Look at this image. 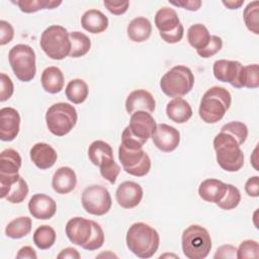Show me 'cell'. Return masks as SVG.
<instances>
[{
    "instance_id": "cell-31",
    "label": "cell",
    "mask_w": 259,
    "mask_h": 259,
    "mask_svg": "<svg viewBox=\"0 0 259 259\" xmlns=\"http://www.w3.org/2000/svg\"><path fill=\"white\" fill-rule=\"evenodd\" d=\"M89 88L87 83L82 79L71 80L65 89L66 97L69 101L74 104H80L86 100L88 97Z\"/></svg>"
},
{
    "instance_id": "cell-9",
    "label": "cell",
    "mask_w": 259,
    "mask_h": 259,
    "mask_svg": "<svg viewBox=\"0 0 259 259\" xmlns=\"http://www.w3.org/2000/svg\"><path fill=\"white\" fill-rule=\"evenodd\" d=\"M8 60L11 69L19 81L29 82L36 73L35 53L31 47L19 44L10 49Z\"/></svg>"
},
{
    "instance_id": "cell-24",
    "label": "cell",
    "mask_w": 259,
    "mask_h": 259,
    "mask_svg": "<svg viewBox=\"0 0 259 259\" xmlns=\"http://www.w3.org/2000/svg\"><path fill=\"white\" fill-rule=\"evenodd\" d=\"M88 157L92 164L98 167L114 161L111 146L101 140H97L91 143L88 148Z\"/></svg>"
},
{
    "instance_id": "cell-18",
    "label": "cell",
    "mask_w": 259,
    "mask_h": 259,
    "mask_svg": "<svg viewBox=\"0 0 259 259\" xmlns=\"http://www.w3.org/2000/svg\"><path fill=\"white\" fill-rule=\"evenodd\" d=\"M156 101L154 96L145 89H138L132 91L125 100V109L128 114L136 111L143 110L147 112H154Z\"/></svg>"
},
{
    "instance_id": "cell-5",
    "label": "cell",
    "mask_w": 259,
    "mask_h": 259,
    "mask_svg": "<svg viewBox=\"0 0 259 259\" xmlns=\"http://www.w3.org/2000/svg\"><path fill=\"white\" fill-rule=\"evenodd\" d=\"M39 46L49 58L63 60L71 53L70 32L62 25H51L42 31Z\"/></svg>"
},
{
    "instance_id": "cell-48",
    "label": "cell",
    "mask_w": 259,
    "mask_h": 259,
    "mask_svg": "<svg viewBox=\"0 0 259 259\" xmlns=\"http://www.w3.org/2000/svg\"><path fill=\"white\" fill-rule=\"evenodd\" d=\"M103 4L106 7V9L114 15H121V14L125 13L128 9V6H130L128 1H121V2L104 1Z\"/></svg>"
},
{
    "instance_id": "cell-52",
    "label": "cell",
    "mask_w": 259,
    "mask_h": 259,
    "mask_svg": "<svg viewBox=\"0 0 259 259\" xmlns=\"http://www.w3.org/2000/svg\"><path fill=\"white\" fill-rule=\"evenodd\" d=\"M59 259L61 258H70V259H79L80 258V254L79 252L75 249V248H72V247H68V248H65L63 249L59 255L57 256Z\"/></svg>"
},
{
    "instance_id": "cell-22",
    "label": "cell",
    "mask_w": 259,
    "mask_h": 259,
    "mask_svg": "<svg viewBox=\"0 0 259 259\" xmlns=\"http://www.w3.org/2000/svg\"><path fill=\"white\" fill-rule=\"evenodd\" d=\"M82 27L91 33H101L108 27V18L97 9H89L81 17Z\"/></svg>"
},
{
    "instance_id": "cell-33",
    "label": "cell",
    "mask_w": 259,
    "mask_h": 259,
    "mask_svg": "<svg viewBox=\"0 0 259 259\" xmlns=\"http://www.w3.org/2000/svg\"><path fill=\"white\" fill-rule=\"evenodd\" d=\"M71 39V53L70 57L80 58L85 56L91 48L90 38L83 32L72 31L70 32Z\"/></svg>"
},
{
    "instance_id": "cell-26",
    "label": "cell",
    "mask_w": 259,
    "mask_h": 259,
    "mask_svg": "<svg viewBox=\"0 0 259 259\" xmlns=\"http://www.w3.org/2000/svg\"><path fill=\"white\" fill-rule=\"evenodd\" d=\"M127 36L135 42L147 40L152 33V23L146 17H136L127 25Z\"/></svg>"
},
{
    "instance_id": "cell-53",
    "label": "cell",
    "mask_w": 259,
    "mask_h": 259,
    "mask_svg": "<svg viewBox=\"0 0 259 259\" xmlns=\"http://www.w3.org/2000/svg\"><path fill=\"white\" fill-rule=\"evenodd\" d=\"M222 3L228 9H239L244 4V0H224Z\"/></svg>"
},
{
    "instance_id": "cell-28",
    "label": "cell",
    "mask_w": 259,
    "mask_h": 259,
    "mask_svg": "<svg viewBox=\"0 0 259 259\" xmlns=\"http://www.w3.org/2000/svg\"><path fill=\"white\" fill-rule=\"evenodd\" d=\"M180 23L178 14L173 8L163 7L155 14V25L159 29L160 33L169 32L175 29Z\"/></svg>"
},
{
    "instance_id": "cell-44",
    "label": "cell",
    "mask_w": 259,
    "mask_h": 259,
    "mask_svg": "<svg viewBox=\"0 0 259 259\" xmlns=\"http://www.w3.org/2000/svg\"><path fill=\"white\" fill-rule=\"evenodd\" d=\"M1 88H0V101L4 102L8 100L14 91V86L12 83V80L9 76H7L5 73H1V80H0Z\"/></svg>"
},
{
    "instance_id": "cell-50",
    "label": "cell",
    "mask_w": 259,
    "mask_h": 259,
    "mask_svg": "<svg viewBox=\"0 0 259 259\" xmlns=\"http://www.w3.org/2000/svg\"><path fill=\"white\" fill-rule=\"evenodd\" d=\"M169 3L189 11H197L201 6L200 0H178V1H169Z\"/></svg>"
},
{
    "instance_id": "cell-54",
    "label": "cell",
    "mask_w": 259,
    "mask_h": 259,
    "mask_svg": "<svg viewBox=\"0 0 259 259\" xmlns=\"http://www.w3.org/2000/svg\"><path fill=\"white\" fill-rule=\"evenodd\" d=\"M257 150H258V148L256 147V148L254 149V151H253V154H252V157H251V162H252V165H253V167H254L256 170H258V166H257V162H258V160H257V158H255V156L257 155Z\"/></svg>"
},
{
    "instance_id": "cell-25",
    "label": "cell",
    "mask_w": 259,
    "mask_h": 259,
    "mask_svg": "<svg viewBox=\"0 0 259 259\" xmlns=\"http://www.w3.org/2000/svg\"><path fill=\"white\" fill-rule=\"evenodd\" d=\"M40 82L46 92H49L51 94L59 93L64 87L63 72L58 67H48L41 73Z\"/></svg>"
},
{
    "instance_id": "cell-49",
    "label": "cell",
    "mask_w": 259,
    "mask_h": 259,
    "mask_svg": "<svg viewBox=\"0 0 259 259\" xmlns=\"http://www.w3.org/2000/svg\"><path fill=\"white\" fill-rule=\"evenodd\" d=\"M245 191L249 196L258 197L259 196V177L252 176L245 183Z\"/></svg>"
},
{
    "instance_id": "cell-29",
    "label": "cell",
    "mask_w": 259,
    "mask_h": 259,
    "mask_svg": "<svg viewBox=\"0 0 259 259\" xmlns=\"http://www.w3.org/2000/svg\"><path fill=\"white\" fill-rule=\"evenodd\" d=\"M28 194V186L26 181L19 176L15 181L8 185V187L1 192L0 197L5 198L11 203L22 202Z\"/></svg>"
},
{
    "instance_id": "cell-36",
    "label": "cell",
    "mask_w": 259,
    "mask_h": 259,
    "mask_svg": "<svg viewBox=\"0 0 259 259\" xmlns=\"http://www.w3.org/2000/svg\"><path fill=\"white\" fill-rule=\"evenodd\" d=\"M240 86L255 89L259 87V66L252 64L243 66L240 74Z\"/></svg>"
},
{
    "instance_id": "cell-7",
    "label": "cell",
    "mask_w": 259,
    "mask_h": 259,
    "mask_svg": "<svg viewBox=\"0 0 259 259\" xmlns=\"http://www.w3.org/2000/svg\"><path fill=\"white\" fill-rule=\"evenodd\" d=\"M194 85L192 71L182 65H178L166 72L161 80L160 87L163 93L169 97H182L189 93Z\"/></svg>"
},
{
    "instance_id": "cell-12",
    "label": "cell",
    "mask_w": 259,
    "mask_h": 259,
    "mask_svg": "<svg viewBox=\"0 0 259 259\" xmlns=\"http://www.w3.org/2000/svg\"><path fill=\"white\" fill-rule=\"evenodd\" d=\"M151 138L154 145L165 153L174 151L180 143L179 131L166 123L157 124Z\"/></svg>"
},
{
    "instance_id": "cell-19",
    "label": "cell",
    "mask_w": 259,
    "mask_h": 259,
    "mask_svg": "<svg viewBox=\"0 0 259 259\" xmlns=\"http://www.w3.org/2000/svg\"><path fill=\"white\" fill-rule=\"evenodd\" d=\"M33 164L40 170H46L54 166L58 159L55 149L47 143H36L29 152Z\"/></svg>"
},
{
    "instance_id": "cell-42",
    "label": "cell",
    "mask_w": 259,
    "mask_h": 259,
    "mask_svg": "<svg viewBox=\"0 0 259 259\" xmlns=\"http://www.w3.org/2000/svg\"><path fill=\"white\" fill-rule=\"evenodd\" d=\"M222 48H223L222 38L218 35H210L207 46L200 51H196V53L199 57L203 59H207L214 56L217 53H219L222 50Z\"/></svg>"
},
{
    "instance_id": "cell-10",
    "label": "cell",
    "mask_w": 259,
    "mask_h": 259,
    "mask_svg": "<svg viewBox=\"0 0 259 259\" xmlns=\"http://www.w3.org/2000/svg\"><path fill=\"white\" fill-rule=\"evenodd\" d=\"M83 208L90 214L103 215L111 207L112 200L109 191L102 185L93 184L87 186L81 196Z\"/></svg>"
},
{
    "instance_id": "cell-13",
    "label": "cell",
    "mask_w": 259,
    "mask_h": 259,
    "mask_svg": "<svg viewBox=\"0 0 259 259\" xmlns=\"http://www.w3.org/2000/svg\"><path fill=\"white\" fill-rule=\"evenodd\" d=\"M243 65L238 61L230 60H218L213 63L212 72L215 77L221 82H227L235 88H241L240 86V74Z\"/></svg>"
},
{
    "instance_id": "cell-38",
    "label": "cell",
    "mask_w": 259,
    "mask_h": 259,
    "mask_svg": "<svg viewBox=\"0 0 259 259\" xmlns=\"http://www.w3.org/2000/svg\"><path fill=\"white\" fill-rule=\"evenodd\" d=\"M241 201L240 190L233 184H227V191L224 197L217 202V205L225 210H231L236 208Z\"/></svg>"
},
{
    "instance_id": "cell-6",
    "label": "cell",
    "mask_w": 259,
    "mask_h": 259,
    "mask_svg": "<svg viewBox=\"0 0 259 259\" xmlns=\"http://www.w3.org/2000/svg\"><path fill=\"white\" fill-rule=\"evenodd\" d=\"M181 245L182 251L188 259H203L211 249V238L205 228L191 225L183 231Z\"/></svg>"
},
{
    "instance_id": "cell-3",
    "label": "cell",
    "mask_w": 259,
    "mask_h": 259,
    "mask_svg": "<svg viewBox=\"0 0 259 259\" xmlns=\"http://www.w3.org/2000/svg\"><path fill=\"white\" fill-rule=\"evenodd\" d=\"M232 103L231 93L221 86L209 88L202 96L198 113L205 123H217L220 121Z\"/></svg>"
},
{
    "instance_id": "cell-1",
    "label": "cell",
    "mask_w": 259,
    "mask_h": 259,
    "mask_svg": "<svg viewBox=\"0 0 259 259\" xmlns=\"http://www.w3.org/2000/svg\"><path fill=\"white\" fill-rule=\"evenodd\" d=\"M126 246L137 257L147 259L154 256L160 244L158 232L145 223L133 224L126 232Z\"/></svg>"
},
{
    "instance_id": "cell-2",
    "label": "cell",
    "mask_w": 259,
    "mask_h": 259,
    "mask_svg": "<svg viewBox=\"0 0 259 259\" xmlns=\"http://www.w3.org/2000/svg\"><path fill=\"white\" fill-rule=\"evenodd\" d=\"M157 123L150 112L139 110L131 114L128 125L121 134V145L131 150L143 149L152 137Z\"/></svg>"
},
{
    "instance_id": "cell-55",
    "label": "cell",
    "mask_w": 259,
    "mask_h": 259,
    "mask_svg": "<svg viewBox=\"0 0 259 259\" xmlns=\"http://www.w3.org/2000/svg\"><path fill=\"white\" fill-rule=\"evenodd\" d=\"M102 256H105V257H107V256H110V257H116V255H114V254H112V253H110V252H107L106 254H105V253H102V254L98 255V257H102Z\"/></svg>"
},
{
    "instance_id": "cell-30",
    "label": "cell",
    "mask_w": 259,
    "mask_h": 259,
    "mask_svg": "<svg viewBox=\"0 0 259 259\" xmlns=\"http://www.w3.org/2000/svg\"><path fill=\"white\" fill-rule=\"evenodd\" d=\"M210 38V33L205 25L196 23L191 25L187 30V40L196 51L204 49Z\"/></svg>"
},
{
    "instance_id": "cell-4",
    "label": "cell",
    "mask_w": 259,
    "mask_h": 259,
    "mask_svg": "<svg viewBox=\"0 0 259 259\" xmlns=\"http://www.w3.org/2000/svg\"><path fill=\"white\" fill-rule=\"evenodd\" d=\"M213 149L217 153V162L225 171L236 172L243 167L244 153L231 135L220 132L213 139Z\"/></svg>"
},
{
    "instance_id": "cell-41",
    "label": "cell",
    "mask_w": 259,
    "mask_h": 259,
    "mask_svg": "<svg viewBox=\"0 0 259 259\" xmlns=\"http://www.w3.org/2000/svg\"><path fill=\"white\" fill-rule=\"evenodd\" d=\"M259 257V245L255 240H245L243 241L239 248L237 249V258H258Z\"/></svg>"
},
{
    "instance_id": "cell-8",
    "label": "cell",
    "mask_w": 259,
    "mask_h": 259,
    "mask_svg": "<svg viewBox=\"0 0 259 259\" xmlns=\"http://www.w3.org/2000/svg\"><path fill=\"white\" fill-rule=\"evenodd\" d=\"M77 119L78 114L76 108L66 102L53 104L46 113L47 126L57 137H63L69 134L76 125Z\"/></svg>"
},
{
    "instance_id": "cell-16",
    "label": "cell",
    "mask_w": 259,
    "mask_h": 259,
    "mask_svg": "<svg viewBox=\"0 0 259 259\" xmlns=\"http://www.w3.org/2000/svg\"><path fill=\"white\" fill-rule=\"evenodd\" d=\"M115 198L119 206L123 208H134L138 206L143 198V188L134 181L120 183L115 191Z\"/></svg>"
},
{
    "instance_id": "cell-37",
    "label": "cell",
    "mask_w": 259,
    "mask_h": 259,
    "mask_svg": "<svg viewBox=\"0 0 259 259\" xmlns=\"http://www.w3.org/2000/svg\"><path fill=\"white\" fill-rule=\"evenodd\" d=\"M243 18L247 28L254 34H259V2L248 3L243 12Z\"/></svg>"
},
{
    "instance_id": "cell-46",
    "label": "cell",
    "mask_w": 259,
    "mask_h": 259,
    "mask_svg": "<svg viewBox=\"0 0 259 259\" xmlns=\"http://www.w3.org/2000/svg\"><path fill=\"white\" fill-rule=\"evenodd\" d=\"M13 36H14V29L12 25L5 20H1L0 21V45L4 46L10 42Z\"/></svg>"
},
{
    "instance_id": "cell-32",
    "label": "cell",
    "mask_w": 259,
    "mask_h": 259,
    "mask_svg": "<svg viewBox=\"0 0 259 259\" xmlns=\"http://www.w3.org/2000/svg\"><path fill=\"white\" fill-rule=\"evenodd\" d=\"M32 222L28 217H19L12 220L5 228V235L11 239H20L31 231Z\"/></svg>"
},
{
    "instance_id": "cell-27",
    "label": "cell",
    "mask_w": 259,
    "mask_h": 259,
    "mask_svg": "<svg viewBox=\"0 0 259 259\" xmlns=\"http://www.w3.org/2000/svg\"><path fill=\"white\" fill-rule=\"evenodd\" d=\"M21 167V157L13 149H5L0 154V176L18 174Z\"/></svg>"
},
{
    "instance_id": "cell-21",
    "label": "cell",
    "mask_w": 259,
    "mask_h": 259,
    "mask_svg": "<svg viewBox=\"0 0 259 259\" xmlns=\"http://www.w3.org/2000/svg\"><path fill=\"white\" fill-rule=\"evenodd\" d=\"M226 191L227 183L213 178L203 180L198 187V194L200 198L212 203L219 202L224 197Z\"/></svg>"
},
{
    "instance_id": "cell-34",
    "label": "cell",
    "mask_w": 259,
    "mask_h": 259,
    "mask_svg": "<svg viewBox=\"0 0 259 259\" xmlns=\"http://www.w3.org/2000/svg\"><path fill=\"white\" fill-rule=\"evenodd\" d=\"M56 232L48 225L38 227L33 233V243L40 250L50 249L56 242Z\"/></svg>"
},
{
    "instance_id": "cell-35",
    "label": "cell",
    "mask_w": 259,
    "mask_h": 259,
    "mask_svg": "<svg viewBox=\"0 0 259 259\" xmlns=\"http://www.w3.org/2000/svg\"><path fill=\"white\" fill-rule=\"evenodd\" d=\"M24 13H33L41 9H55L62 4V1L54 0H18L14 2Z\"/></svg>"
},
{
    "instance_id": "cell-45",
    "label": "cell",
    "mask_w": 259,
    "mask_h": 259,
    "mask_svg": "<svg viewBox=\"0 0 259 259\" xmlns=\"http://www.w3.org/2000/svg\"><path fill=\"white\" fill-rule=\"evenodd\" d=\"M183 34H184V27L180 23L175 29H173L169 32L160 33V36L167 44H176V42H179L182 39Z\"/></svg>"
},
{
    "instance_id": "cell-51",
    "label": "cell",
    "mask_w": 259,
    "mask_h": 259,
    "mask_svg": "<svg viewBox=\"0 0 259 259\" xmlns=\"http://www.w3.org/2000/svg\"><path fill=\"white\" fill-rule=\"evenodd\" d=\"M16 258L18 259H36L37 255L35 251L30 246H24L19 249L18 253L16 254Z\"/></svg>"
},
{
    "instance_id": "cell-20",
    "label": "cell",
    "mask_w": 259,
    "mask_h": 259,
    "mask_svg": "<svg viewBox=\"0 0 259 259\" xmlns=\"http://www.w3.org/2000/svg\"><path fill=\"white\" fill-rule=\"evenodd\" d=\"M77 184L75 171L70 167H60L53 176V189L59 194H67L71 192Z\"/></svg>"
},
{
    "instance_id": "cell-43",
    "label": "cell",
    "mask_w": 259,
    "mask_h": 259,
    "mask_svg": "<svg viewBox=\"0 0 259 259\" xmlns=\"http://www.w3.org/2000/svg\"><path fill=\"white\" fill-rule=\"evenodd\" d=\"M101 176L106 179L109 183L113 184L116 181V178L120 172V167L118 164H116L114 161H111L107 164H104L99 167Z\"/></svg>"
},
{
    "instance_id": "cell-15",
    "label": "cell",
    "mask_w": 259,
    "mask_h": 259,
    "mask_svg": "<svg viewBox=\"0 0 259 259\" xmlns=\"http://www.w3.org/2000/svg\"><path fill=\"white\" fill-rule=\"evenodd\" d=\"M20 128V115L15 108L3 107L0 109V139L4 142L13 141Z\"/></svg>"
},
{
    "instance_id": "cell-14",
    "label": "cell",
    "mask_w": 259,
    "mask_h": 259,
    "mask_svg": "<svg viewBox=\"0 0 259 259\" xmlns=\"http://www.w3.org/2000/svg\"><path fill=\"white\" fill-rule=\"evenodd\" d=\"M65 231L68 239L73 244L82 247L88 242L92 234V223L90 220L75 217L68 221Z\"/></svg>"
},
{
    "instance_id": "cell-47",
    "label": "cell",
    "mask_w": 259,
    "mask_h": 259,
    "mask_svg": "<svg viewBox=\"0 0 259 259\" xmlns=\"http://www.w3.org/2000/svg\"><path fill=\"white\" fill-rule=\"evenodd\" d=\"M213 258L215 259H235L237 258V248L233 245L226 244L218 248Z\"/></svg>"
},
{
    "instance_id": "cell-40",
    "label": "cell",
    "mask_w": 259,
    "mask_h": 259,
    "mask_svg": "<svg viewBox=\"0 0 259 259\" xmlns=\"http://www.w3.org/2000/svg\"><path fill=\"white\" fill-rule=\"evenodd\" d=\"M92 223V234L88 240V242L82 246L83 249L88 251H94L99 249L104 243V233L99 224L94 221Z\"/></svg>"
},
{
    "instance_id": "cell-11",
    "label": "cell",
    "mask_w": 259,
    "mask_h": 259,
    "mask_svg": "<svg viewBox=\"0 0 259 259\" xmlns=\"http://www.w3.org/2000/svg\"><path fill=\"white\" fill-rule=\"evenodd\" d=\"M118 160L123 170L136 177L146 176L151 169V159L143 150H131L120 144L118 148Z\"/></svg>"
},
{
    "instance_id": "cell-39",
    "label": "cell",
    "mask_w": 259,
    "mask_h": 259,
    "mask_svg": "<svg viewBox=\"0 0 259 259\" xmlns=\"http://www.w3.org/2000/svg\"><path fill=\"white\" fill-rule=\"evenodd\" d=\"M221 132L231 135L237 140L240 146L245 143L248 137V127L245 123L241 121H231L229 123H226L222 126Z\"/></svg>"
},
{
    "instance_id": "cell-17",
    "label": "cell",
    "mask_w": 259,
    "mask_h": 259,
    "mask_svg": "<svg viewBox=\"0 0 259 259\" xmlns=\"http://www.w3.org/2000/svg\"><path fill=\"white\" fill-rule=\"evenodd\" d=\"M28 210L34 219L50 220L57 211V203L51 196L36 193L28 201Z\"/></svg>"
},
{
    "instance_id": "cell-23",
    "label": "cell",
    "mask_w": 259,
    "mask_h": 259,
    "mask_svg": "<svg viewBox=\"0 0 259 259\" xmlns=\"http://www.w3.org/2000/svg\"><path fill=\"white\" fill-rule=\"evenodd\" d=\"M168 118L176 123H184L192 116V108L190 104L181 97L170 100L166 106Z\"/></svg>"
}]
</instances>
